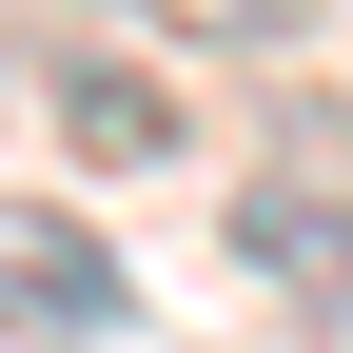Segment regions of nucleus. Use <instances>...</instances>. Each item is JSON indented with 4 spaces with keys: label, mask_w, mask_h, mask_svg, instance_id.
Segmentation results:
<instances>
[{
    "label": "nucleus",
    "mask_w": 353,
    "mask_h": 353,
    "mask_svg": "<svg viewBox=\"0 0 353 353\" xmlns=\"http://www.w3.org/2000/svg\"><path fill=\"white\" fill-rule=\"evenodd\" d=\"M118 314H138L118 236H99L79 196H20V176H0V353H99Z\"/></svg>",
    "instance_id": "obj_1"
},
{
    "label": "nucleus",
    "mask_w": 353,
    "mask_h": 353,
    "mask_svg": "<svg viewBox=\"0 0 353 353\" xmlns=\"http://www.w3.org/2000/svg\"><path fill=\"white\" fill-rule=\"evenodd\" d=\"M255 255H275V275H294V294H314V314L353 334V236H334L314 196H255Z\"/></svg>",
    "instance_id": "obj_2"
},
{
    "label": "nucleus",
    "mask_w": 353,
    "mask_h": 353,
    "mask_svg": "<svg viewBox=\"0 0 353 353\" xmlns=\"http://www.w3.org/2000/svg\"><path fill=\"white\" fill-rule=\"evenodd\" d=\"M118 20H157V39H294V0H118Z\"/></svg>",
    "instance_id": "obj_3"
}]
</instances>
